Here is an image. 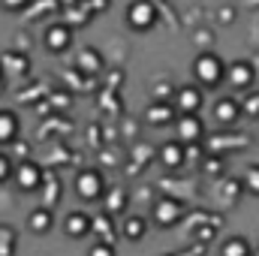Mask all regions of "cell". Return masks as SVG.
<instances>
[{"instance_id": "7402d4cb", "label": "cell", "mask_w": 259, "mask_h": 256, "mask_svg": "<svg viewBox=\"0 0 259 256\" xmlns=\"http://www.w3.org/2000/svg\"><path fill=\"white\" fill-rule=\"evenodd\" d=\"M12 175H15V163H12V157L6 151H0V184H6Z\"/></svg>"}, {"instance_id": "2e32d148", "label": "cell", "mask_w": 259, "mask_h": 256, "mask_svg": "<svg viewBox=\"0 0 259 256\" xmlns=\"http://www.w3.org/2000/svg\"><path fill=\"white\" fill-rule=\"evenodd\" d=\"M175 115H178V109H175L172 103H154V106L148 109L145 121H148V124H169V121H175Z\"/></svg>"}, {"instance_id": "52a82bcc", "label": "cell", "mask_w": 259, "mask_h": 256, "mask_svg": "<svg viewBox=\"0 0 259 256\" xmlns=\"http://www.w3.org/2000/svg\"><path fill=\"white\" fill-rule=\"evenodd\" d=\"M12 178H15L18 190H24V193H33L46 184V172H42V166L33 163V160H21V163L15 166V175H12Z\"/></svg>"}, {"instance_id": "277c9868", "label": "cell", "mask_w": 259, "mask_h": 256, "mask_svg": "<svg viewBox=\"0 0 259 256\" xmlns=\"http://www.w3.org/2000/svg\"><path fill=\"white\" fill-rule=\"evenodd\" d=\"M157 21H160V12H157V6L151 0H133L127 6V24L133 30L148 33V30L157 27Z\"/></svg>"}, {"instance_id": "8992f818", "label": "cell", "mask_w": 259, "mask_h": 256, "mask_svg": "<svg viewBox=\"0 0 259 256\" xmlns=\"http://www.w3.org/2000/svg\"><path fill=\"white\" fill-rule=\"evenodd\" d=\"M172 106L178 109V115H199V109L205 106V88H199V84H181L175 91Z\"/></svg>"}, {"instance_id": "7c38bea8", "label": "cell", "mask_w": 259, "mask_h": 256, "mask_svg": "<svg viewBox=\"0 0 259 256\" xmlns=\"http://www.w3.org/2000/svg\"><path fill=\"white\" fill-rule=\"evenodd\" d=\"M187 160V145L184 142H166V145H160V163L166 166V169H178L181 163Z\"/></svg>"}, {"instance_id": "ba28073f", "label": "cell", "mask_w": 259, "mask_h": 256, "mask_svg": "<svg viewBox=\"0 0 259 256\" xmlns=\"http://www.w3.org/2000/svg\"><path fill=\"white\" fill-rule=\"evenodd\" d=\"M226 81L235 91H250L256 81V66L250 61H232V64H226Z\"/></svg>"}, {"instance_id": "5b68a950", "label": "cell", "mask_w": 259, "mask_h": 256, "mask_svg": "<svg viewBox=\"0 0 259 256\" xmlns=\"http://www.w3.org/2000/svg\"><path fill=\"white\" fill-rule=\"evenodd\" d=\"M42 46L52 52V55H64L72 46V27L64 21H55V24H46L42 27Z\"/></svg>"}, {"instance_id": "5bb4252c", "label": "cell", "mask_w": 259, "mask_h": 256, "mask_svg": "<svg viewBox=\"0 0 259 256\" xmlns=\"http://www.w3.org/2000/svg\"><path fill=\"white\" fill-rule=\"evenodd\" d=\"M18 115L12 112V109H0V145H9V142H15L18 139Z\"/></svg>"}, {"instance_id": "9c48e42d", "label": "cell", "mask_w": 259, "mask_h": 256, "mask_svg": "<svg viewBox=\"0 0 259 256\" xmlns=\"http://www.w3.org/2000/svg\"><path fill=\"white\" fill-rule=\"evenodd\" d=\"M175 127H178V142L184 145H199L205 139V124L199 115H178Z\"/></svg>"}, {"instance_id": "ffe728a7", "label": "cell", "mask_w": 259, "mask_h": 256, "mask_svg": "<svg viewBox=\"0 0 259 256\" xmlns=\"http://www.w3.org/2000/svg\"><path fill=\"white\" fill-rule=\"evenodd\" d=\"M241 184H244V190L250 193V196H259V163L247 166V172H244Z\"/></svg>"}, {"instance_id": "9a60e30c", "label": "cell", "mask_w": 259, "mask_h": 256, "mask_svg": "<svg viewBox=\"0 0 259 256\" xmlns=\"http://www.w3.org/2000/svg\"><path fill=\"white\" fill-rule=\"evenodd\" d=\"M220 256H253V247L244 235H229L220 244Z\"/></svg>"}, {"instance_id": "3957f363", "label": "cell", "mask_w": 259, "mask_h": 256, "mask_svg": "<svg viewBox=\"0 0 259 256\" xmlns=\"http://www.w3.org/2000/svg\"><path fill=\"white\" fill-rule=\"evenodd\" d=\"M184 214H187L184 202H181V199H172V196L157 199L154 208H151V220H154L160 229H172V226H178V223L184 220Z\"/></svg>"}, {"instance_id": "d4e9b609", "label": "cell", "mask_w": 259, "mask_h": 256, "mask_svg": "<svg viewBox=\"0 0 259 256\" xmlns=\"http://www.w3.org/2000/svg\"><path fill=\"white\" fill-rule=\"evenodd\" d=\"M0 6H3L6 12H21V9L30 6V0H0Z\"/></svg>"}, {"instance_id": "7a4b0ae2", "label": "cell", "mask_w": 259, "mask_h": 256, "mask_svg": "<svg viewBox=\"0 0 259 256\" xmlns=\"http://www.w3.org/2000/svg\"><path fill=\"white\" fill-rule=\"evenodd\" d=\"M72 187H75V196L81 199V202H100L103 196H106V175L100 172V169H81L78 175H75V181H72Z\"/></svg>"}, {"instance_id": "d6986e66", "label": "cell", "mask_w": 259, "mask_h": 256, "mask_svg": "<svg viewBox=\"0 0 259 256\" xmlns=\"http://www.w3.org/2000/svg\"><path fill=\"white\" fill-rule=\"evenodd\" d=\"M78 66L84 69V72H100V66H103V55L97 52V49H84L81 52V61Z\"/></svg>"}, {"instance_id": "4fadbf2b", "label": "cell", "mask_w": 259, "mask_h": 256, "mask_svg": "<svg viewBox=\"0 0 259 256\" xmlns=\"http://www.w3.org/2000/svg\"><path fill=\"white\" fill-rule=\"evenodd\" d=\"M52 226H55V211L52 208H33L27 214V229L33 235H49Z\"/></svg>"}, {"instance_id": "e0dca14e", "label": "cell", "mask_w": 259, "mask_h": 256, "mask_svg": "<svg viewBox=\"0 0 259 256\" xmlns=\"http://www.w3.org/2000/svg\"><path fill=\"white\" fill-rule=\"evenodd\" d=\"M121 232H124V238H127V241H142V238H145V232H148V220H145V217H139V214H133V217L124 220Z\"/></svg>"}, {"instance_id": "44dd1931", "label": "cell", "mask_w": 259, "mask_h": 256, "mask_svg": "<svg viewBox=\"0 0 259 256\" xmlns=\"http://www.w3.org/2000/svg\"><path fill=\"white\" fill-rule=\"evenodd\" d=\"M241 115H247V118H259V91H250V94L241 100Z\"/></svg>"}, {"instance_id": "ac0fdd59", "label": "cell", "mask_w": 259, "mask_h": 256, "mask_svg": "<svg viewBox=\"0 0 259 256\" xmlns=\"http://www.w3.org/2000/svg\"><path fill=\"white\" fill-rule=\"evenodd\" d=\"M106 214H121L127 208V190H106Z\"/></svg>"}, {"instance_id": "8fae6325", "label": "cell", "mask_w": 259, "mask_h": 256, "mask_svg": "<svg viewBox=\"0 0 259 256\" xmlns=\"http://www.w3.org/2000/svg\"><path fill=\"white\" fill-rule=\"evenodd\" d=\"M238 118H241V103H238V100L223 97V100L214 103V121H217L220 127H232Z\"/></svg>"}, {"instance_id": "30bf717a", "label": "cell", "mask_w": 259, "mask_h": 256, "mask_svg": "<svg viewBox=\"0 0 259 256\" xmlns=\"http://www.w3.org/2000/svg\"><path fill=\"white\" fill-rule=\"evenodd\" d=\"M64 232L69 238H84L88 232H94V217H88L84 211H69L64 217Z\"/></svg>"}, {"instance_id": "6da1fadb", "label": "cell", "mask_w": 259, "mask_h": 256, "mask_svg": "<svg viewBox=\"0 0 259 256\" xmlns=\"http://www.w3.org/2000/svg\"><path fill=\"white\" fill-rule=\"evenodd\" d=\"M193 78L199 88H220L226 81V64L217 52L205 49L193 58Z\"/></svg>"}, {"instance_id": "cb8c5ba5", "label": "cell", "mask_w": 259, "mask_h": 256, "mask_svg": "<svg viewBox=\"0 0 259 256\" xmlns=\"http://www.w3.org/2000/svg\"><path fill=\"white\" fill-rule=\"evenodd\" d=\"M88 256H118V250L112 247V241H94V247L88 250Z\"/></svg>"}, {"instance_id": "603a6c76", "label": "cell", "mask_w": 259, "mask_h": 256, "mask_svg": "<svg viewBox=\"0 0 259 256\" xmlns=\"http://www.w3.org/2000/svg\"><path fill=\"white\" fill-rule=\"evenodd\" d=\"M109 217H112V214H100V217H94V232H100V235H103L100 241H112V232H109Z\"/></svg>"}]
</instances>
